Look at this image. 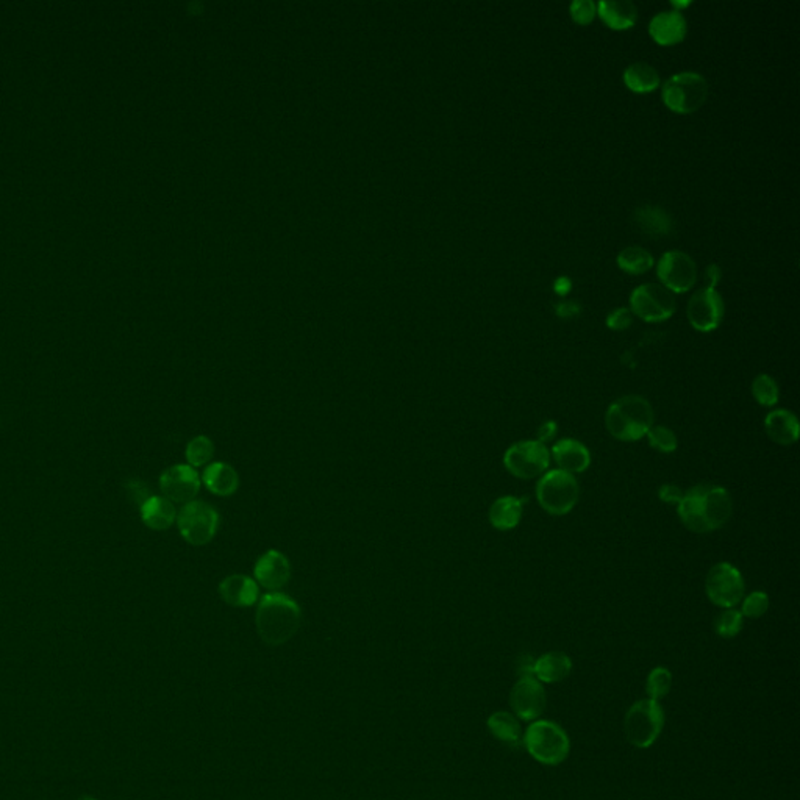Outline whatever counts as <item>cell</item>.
Returning a JSON list of instances; mask_svg holds the SVG:
<instances>
[{
  "label": "cell",
  "mask_w": 800,
  "mask_h": 800,
  "mask_svg": "<svg viewBox=\"0 0 800 800\" xmlns=\"http://www.w3.org/2000/svg\"><path fill=\"white\" fill-rule=\"evenodd\" d=\"M255 582L269 591H278L291 578V563L286 555L276 549L266 550L253 568Z\"/></svg>",
  "instance_id": "2e32d148"
},
{
  "label": "cell",
  "mask_w": 800,
  "mask_h": 800,
  "mask_svg": "<svg viewBox=\"0 0 800 800\" xmlns=\"http://www.w3.org/2000/svg\"><path fill=\"white\" fill-rule=\"evenodd\" d=\"M177 527L183 540L191 546H205L219 529V513L205 502L193 500L177 513Z\"/></svg>",
  "instance_id": "ba28073f"
},
{
  "label": "cell",
  "mask_w": 800,
  "mask_h": 800,
  "mask_svg": "<svg viewBox=\"0 0 800 800\" xmlns=\"http://www.w3.org/2000/svg\"><path fill=\"white\" fill-rule=\"evenodd\" d=\"M523 742L532 759L544 766L561 765L571 750L569 736L563 727L546 719L533 721L525 729Z\"/></svg>",
  "instance_id": "277c9868"
},
{
  "label": "cell",
  "mask_w": 800,
  "mask_h": 800,
  "mask_svg": "<svg viewBox=\"0 0 800 800\" xmlns=\"http://www.w3.org/2000/svg\"><path fill=\"white\" fill-rule=\"evenodd\" d=\"M202 483L212 495L227 497L235 495L240 488V476L233 466L227 465L224 461H216L206 466L202 474Z\"/></svg>",
  "instance_id": "ffe728a7"
},
{
  "label": "cell",
  "mask_w": 800,
  "mask_h": 800,
  "mask_svg": "<svg viewBox=\"0 0 800 800\" xmlns=\"http://www.w3.org/2000/svg\"><path fill=\"white\" fill-rule=\"evenodd\" d=\"M550 457L561 471L569 472L572 476L582 474L591 465V452L583 442L565 438L555 442L550 450Z\"/></svg>",
  "instance_id": "e0dca14e"
},
{
  "label": "cell",
  "mask_w": 800,
  "mask_h": 800,
  "mask_svg": "<svg viewBox=\"0 0 800 800\" xmlns=\"http://www.w3.org/2000/svg\"><path fill=\"white\" fill-rule=\"evenodd\" d=\"M659 499L666 502V504H677L678 505V502L683 497V491L678 486H674V485H665V486L659 488Z\"/></svg>",
  "instance_id": "74e56055"
},
{
  "label": "cell",
  "mask_w": 800,
  "mask_h": 800,
  "mask_svg": "<svg viewBox=\"0 0 800 800\" xmlns=\"http://www.w3.org/2000/svg\"><path fill=\"white\" fill-rule=\"evenodd\" d=\"M580 486L576 476L561 469L542 474L536 483V500L544 512L552 516H565L578 502Z\"/></svg>",
  "instance_id": "5b68a950"
},
{
  "label": "cell",
  "mask_w": 800,
  "mask_h": 800,
  "mask_svg": "<svg viewBox=\"0 0 800 800\" xmlns=\"http://www.w3.org/2000/svg\"><path fill=\"white\" fill-rule=\"evenodd\" d=\"M597 13L608 27L616 30L630 29L638 18V8L632 0H602Z\"/></svg>",
  "instance_id": "484cf974"
},
{
  "label": "cell",
  "mask_w": 800,
  "mask_h": 800,
  "mask_svg": "<svg viewBox=\"0 0 800 800\" xmlns=\"http://www.w3.org/2000/svg\"><path fill=\"white\" fill-rule=\"evenodd\" d=\"M661 285L672 293H685L693 288L697 280V266L691 255L683 250H669L659 259V268Z\"/></svg>",
  "instance_id": "7c38bea8"
},
{
  "label": "cell",
  "mask_w": 800,
  "mask_h": 800,
  "mask_svg": "<svg viewBox=\"0 0 800 800\" xmlns=\"http://www.w3.org/2000/svg\"><path fill=\"white\" fill-rule=\"evenodd\" d=\"M572 282L571 278H568V277H559L555 283H553V289H555V293L559 295H565L571 291Z\"/></svg>",
  "instance_id": "b9f144b4"
},
{
  "label": "cell",
  "mask_w": 800,
  "mask_h": 800,
  "mask_svg": "<svg viewBox=\"0 0 800 800\" xmlns=\"http://www.w3.org/2000/svg\"><path fill=\"white\" fill-rule=\"evenodd\" d=\"M672 688V674L668 668L659 666L649 672L646 680V693L649 699L659 700L669 695Z\"/></svg>",
  "instance_id": "1f68e13d"
},
{
  "label": "cell",
  "mask_w": 800,
  "mask_h": 800,
  "mask_svg": "<svg viewBox=\"0 0 800 800\" xmlns=\"http://www.w3.org/2000/svg\"><path fill=\"white\" fill-rule=\"evenodd\" d=\"M676 297L659 283H642L630 295V310L646 323H661L676 312Z\"/></svg>",
  "instance_id": "8fae6325"
},
{
  "label": "cell",
  "mask_w": 800,
  "mask_h": 800,
  "mask_svg": "<svg viewBox=\"0 0 800 800\" xmlns=\"http://www.w3.org/2000/svg\"><path fill=\"white\" fill-rule=\"evenodd\" d=\"M557 432H559V425L555 424L553 421L542 423L540 425V429H538V441L542 442V444H548L549 441H552L553 438H555Z\"/></svg>",
  "instance_id": "f35d334b"
},
{
  "label": "cell",
  "mask_w": 800,
  "mask_h": 800,
  "mask_svg": "<svg viewBox=\"0 0 800 800\" xmlns=\"http://www.w3.org/2000/svg\"><path fill=\"white\" fill-rule=\"evenodd\" d=\"M677 513L686 529L695 533H710L729 523L733 502L723 486L695 485L683 493Z\"/></svg>",
  "instance_id": "6da1fadb"
},
{
  "label": "cell",
  "mask_w": 800,
  "mask_h": 800,
  "mask_svg": "<svg viewBox=\"0 0 800 800\" xmlns=\"http://www.w3.org/2000/svg\"><path fill=\"white\" fill-rule=\"evenodd\" d=\"M633 321V313L627 306H619L606 316V325L613 330L629 329Z\"/></svg>",
  "instance_id": "8d00e7d4"
},
{
  "label": "cell",
  "mask_w": 800,
  "mask_h": 800,
  "mask_svg": "<svg viewBox=\"0 0 800 800\" xmlns=\"http://www.w3.org/2000/svg\"><path fill=\"white\" fill-rule=\"evenodd\" d=\"M219 595L232 606H252L259 597V583L252 577L233 574L221 582Z\"/></svg>",
  "instance_id": "d6986e66"
},
{
  "label": "cell",
  "mask_w": 800,
  "mask_h": 800,
  "mask_svg": "<svg viewBox=\"0 0 800 800\" xmlns=\"http://www.w3.org/2000/svg\"><path fill=\"white\" fill-rule=\"evenodd\" d=\"M141 521L146 527L155 532H163L174 525L177 521V510L171 500L163 495H150L140 505Z\"/></svg>",
  "instance_id": "44dd1931"
},
{
  "label": "cell",
  "mask_w": 800,
  "mask_h": 800,
  "mask_svg": "<svg viewBox=\"0 0 800 800\" xmlns=\"http://www.w3.org/2000/svg\"><path fill=\"white\" fill-rule=\"evenodd\" d=\"M489 732L495 740L508 746H518L523 741V727L519 719L508 712H495L488 718Z\"/></svg>",
  "instance_id": "4316f807"
},
{
  "label": "cell",
  "mask_w": 800,
  "mask_h": 800,
  "mask_svg": "<svg viewBox=\"0 0 800 800\" xmlns=\"http://www.w3.org/2000/svg\"><path fill=\"white\" fill-rule=\"evenodd\" d=\"M572 671V659L563 652H548L535 659L533 677L541 683L563 682Z\"/></svg>",
  "instance_id": "603a6c76"
},
{
  "label": "cell",
  "mask_w": 800,
  "mask_h": 800,
  "mask_svg": "<svg viewBox=\"0 0 800 800\" xmlns=\"http://www.w3.org/2000/svg\"><path fill=\"white\" fill-rule=\"evenodd\" d=\"M708 91L710 88L705 77L699 72L683 71L666 80L661 95L672 112L688 114L705 104Z\"/></svg>",
  "instance_id": "52a82bcc"
},
{
  "label": "cell",
  "mask_w": 800,
  "mask_h": 800,
  "mask_svg": "<svg viewBox=\"0 0 800 800\" xmlns=\"http://www.w3.org/2000/svg\"><path fill=\"white\" fill-rule=\"evenodd\" d=\"M665 727V710L659 700L642 699L630 706L625 714V736L632 746L648 749L659 740Z\"/></svg>",
  "instance_id": "8992f818"
},
{
  "label": "cell",
  "mask_w": 800,
  "mask_h": 800,
  "mask_svg": "<svg viewBox=\"0 0 800 800\" xmlns=\"http://www.w3.org/2000/svg\"><path fill=\"white\" fill-rule=\"evenodd\" d=\"M77 800H95V797H91V795H82V797H78Z\"/></svg>",
  "instance_id": "f6af8a7d"
},
{
  "label": "cell",
  "mask_w": 800,
  "mask_h": 800,
  "mask_svg": "<svg viewBox=\"0 0 800 800\" xmlns=\"http://www.w3.org/2000/svg\"><path fill=\"white\" fill-rule=\"evenodd\" d=\"M185 457H186L188 465L195 469L200 466L208 465L214 457V442L208 436H195L188 442Z\"/></svg>",
  "instance_id": "f546056e"
},
{
  "label": "cell",
  "mask_w": 800,
  "mask_h": 800,
  "mask_svg": "<svg viewBox=\"0 0 800 800\" xmlns=\"http://www.w3.org/2000/svg\"><path fill=\"white\" fill-rule=\"evenodd\" d=\"M633 218L636 227L646 235L666 236L674 229L671 214L659 205L638 206Z\"/></svg>",
  "instance_id": "d4e9b609"
},
{
  "label": "cell",
  "mask_w": 800,
  "mask_h": 800,
  "mask_svg": "<svg viewBox=\"0 0 800 800\" xmlns=\"http://www.w3.org/2000/svg\"><path fill=\"white\" fill-rule=\"evenodd\" d=\"M624 82L635 93H649L659 85V74L646 61H636L624 71Z\"/></svg>",
  "instance_id": "83f0119b"
},
{
  "label": "cell",
  "mask_w": 800,
  "mask_h": 800,
  "mask_svg": "<svg viewBox=\"0 0 800 800\" xmlns=\"http://www.w3.org/2000/svg\"><path fill=\"white\" fill-rule=\"evenodd\" d=\"M504 465L513 477L532 480L546 474L550 465V450L538 440L514 442L506 449Z\"/></svg>",
  "instance_id": "9c48e42d"
},
{
  "label": "cell",
  "mask_w": 800,
  "mask_h": 800,
  "mask_svg": "<svg viewBox=\"0 0 800 800\" xmlns=\"http://www.w3.org/2000/svg\"><path fill=\"white\" fill-rule=\"evenodd\" d=\"M705 593L719 608H735L746 595L744 577L736 566L721 561L706 574Z\"/></svg>",
  "instance_id": "30bf717a"
},
{
  "label": "cell",
  "mask_w": 800,
  "mask_h": 800,
  "mask_svg": "<svg viewBox=\"0 0 800 800\" xmlns=\"http://www.w3.org/2000/svg\"><path fill=\"white\" fill-rule=\"evenodd\" d=\"M742 625H744V616H742L741 612H738L735 608H729V610H724V612L721 613L716 621H714V632L721 638L730 640V638H735L736 635H740Z\"/></svg>",
  "instance_id": "d6a6232c"
},
{
  "label": "cell",
  "mask_w": 800,
  "mask_h": 800,
  "mask_svg": "<svg viewBox=\"0 0 800 800\" xmlns=\"http://www.w3.org/2000/svg\"><path fill=\"white\" fill-rule=\"evenodd\" d=\"M741 602V614L744 618H761L769 608V597L765 591H753L746 597H742Z\"/></svg>",
  "instance_id": "e575fe53"
},
{
  "label": "cell",
  "mask_w": 800,
  "mask_h": 800,
  "mask_svg": "<svg viewBox=\"0 0 800 800\" xmlns=\"http://www.w3.org/2000/svg\"><path fill=\"white\" fill-rule=\"evenodd\" d=\"M200 478L199 472L189 465H174L168 468L159 476V489L163 497L171 500L172 504H189L199 495Z\"/></svg>",
  "instance_id": "9a60e30c"
},
{
  "label": "cell",
  "mask_w": 800,
  "mask_h": 800,
  "mask_svg": "<svg viewBox=\"0 0 800 800\" xmlns=\"http://www.w3.org/2000/svg\"><path fill=\"white\" fill-rule=\"evenodd\" d=\"M302 621L300 606L293 597L271 591L259 599L255 625L259 638L269 646H282L297 633Z\"/></svg>",
  "instance_id": "7a4b0ae2"
},
{
  "label": "cell",
  "mask_w": 800,
  "mask_h": 800,
  "mask_svg": "<svg viewBox=\"0 0 800 800\" xmlns=\"http://www.w3.org/2000/svg\"><path fill=\"white\" fill-rule=\"evenodd\" d=\"M724 299L713 288H700L695 291L686 306L689 324L704 333L718 329L724 318Z\"/></svg>",
  "instance_id": "4fadbf2b"
},
{
  "label": "cell",
  "mask_w": 800,
  "mask_h": 800,
  "mask_svg": "<svg viewBox=\"0 0 800 800\" xmlns=\"http://www.w3.org/2000/svg\"><path fill=\"white\" fill-rule=\"evenodd\" d=\"M548 697L542 683L535 677H519L510 693V706L514 716L523 721H536L546 710Z\"/></svg>",
  "instance_id": "5bb4252c"
},
{
  "label": "cell",
  "mask_w": 800,
  "mask_h": 800,
  "mask_svg": "<svg viewBox=\"0 0 800 800\" xmlns=\"http://www.w3.org/2000/svg\"><path fill=\"white\" fill-rule=\"evenodd\" d=\"M753 399L759 402L761 406H776L780 399V389L776 380L768 374H759L755 377L752 382Z\"/></svg>",
  "instance_id": "4dcf8cb0"
},
{
  "label": "cell",
  "mask_w": 800,
  "mask_h": 800,
  "mask_svg": "<svg viewBox=\"0 0 800 800\" xmlns=\"http://www.w3.org/2000/svg\"><path fill=\"white\" fill-rule=\"evenodd\" d=\"M652 425L653 408L642 395H630L614 400L605 413L606 430L619 441L642 440Z\"/></svg>",
  "instance_id": "3957f363"
},
{
  "label": "cell",
  "mask_w": 800,
  "mask_h": 800,
  "mask_svg": "<svg viewBox=\"0 0 800 800\" xmlns=\"http://www.w3.org/2000/svg\"><path fill=\"white\" fill-rule=\"evenodd\" d=\"M765 429L772 441L780 446H791L799 440V421L788 410H774L765 419Z\"/></svg>",
  "instance_id": "7402d4cb"
},
{
  "label": "cell",
  "mask_w": 800,
  "mask_h": 800,
  "mask_svg": "<svg viewBox=\"0 0 800 800\" xmlns=\"http://www.w3.org/2000/svg\"><path fill=\"white\" fill-rule=\"evenodd\" d=\"M721 276H723V271H721V268L718 265L712 263V265L706 266L705 276H704L706 283L705 288H716V285L721 280Z\"/></svg>",
  "instance_id": "60d3db41"
},
{
  "label": "cell",
  "mask_w": 800,
  "mask_h": 800,
  "mask_svg": "<svg viewBox=\"0 0 800 800\" xmlns=\"http://www.w3.org/2000/svg\"><path fill=\"white\" fill-rule=\"evenodd\" d=\"M646 438H648L649 446L659 452L671 453L678 446L676 433L663 425H652Z\"/></svg>",
  "instance_id": "836d02e7"
},
{
  "label": "cell",
  "mask_w": 800,
  "mask_h": 800,
  "mask_svg": "<svg viewBox=\"0 0 800 800\" xmlns=\"http://www.w3.org/2000/svg\"><path fill=\"white\" fill-rule=\"evenodd\" d=\"M533 663L535 659H530L529 655L523 657L518 665L519 677L533 676Z\"/></svg>",
  "instance_id": "7bdbcfd3"
},
{
  "label": "cell",
  "mask_w": 800,
  "mask_h": 800,
  "mask_svg": "<svg viewBox=\"0 0 800 800\" xmlns=\"http://www.w3.org/2000/svg\"><path fill=\"white\" fill-rule=\"evenodd\" d=\"M618 265L630 274H642L652 268V253L640 246H629L619 252Z\"/></svg>",
  "instance_id": "f1b7e54d"
},
{
  "label": "cell",
  "mask_w": 800,
  "mask_h": 800,
  "mask_svg": "<svg viewBox=\"0 0 800 800\" xmlns=\"http://www.w3.org/2000/svg\"><path fill=\"white\" fill-rule=\"evenodd\" d=\"M688 24L682 12L677 10H665L659 12L650 19L649 33L655 41L663 46H672L682 41L686 35Z\"/></svg>",
  "instance_id": "ac0fdd59"
},
{
  "label": "cell",
  "mask_w": 800,
  "mask_h": 800,
  "mask_svg": "<svg viewBox=\"0 0 800 800\" xmlns=\"http://www.w3.org/2000/svg\"><path fill=\"white\" fill-rule=\"evenodd\" d=\"M672 6H674V10L677 12H680V8H685V6H688L691 2L689 0H685V2H677V0H672Z\"/></svg>",
  "instance_id": "ee69618b"
},
{
  "label": "cell",
  "mask_w": 800,
  "mask_h": 800,
  "mask_svg": "<svg viewBox=\"0 0 800 800\" xmlns=\"http://www.w3.org/2000/svg\"><path fill=\"white\" fill-rule=\"evenodd\" d=\"M523 513H524L523 500L514 495H504L495 500V504L489 508V523L500 532H508L518 527L523 519Z\"/></svg>",
  "instance_id": "cb8c5ba5"
},
{
  "label": "cell",
  "mask_w": 800,
  "mask_h": 800,
  "mask_svg": "<svg viewBox=\"0 0 800 800\" xmlns=\"http://www.w3.org/2000/svg\"><path fill=\"white\" fill-rule=\"evenodd\" d=\"M571 16L577 24H589L597 14V4L593 0H574L571 6Z\"/></svg>",
  "instance_id": "d590c367"
},
{
  "label": "cell",
  "mask_w": 800,
  "mask_h": 800,
  "mask_svg": "<svg viewBox=\"0 0 800 800\" xmlns=\"http://www.w3.org/2000/svg\"><path fill=\"white\" fill-rule=\"evenodd\" d=\"M557 313H559V316H563V318H571V316H576L580 313V305L574 302V300H565V302H559L557 304Z\"/></svg>",
  "instance_id": "ab89813d"
}]
</instances>
